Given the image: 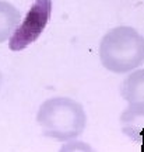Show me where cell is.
<instances>
[{"instance_id":"obj_1","label":"cell","mask_w":144,"mask_h":152,"mask_svg":"<svg viewBox=\"0 0 144 152\" xmlns=\"http://www.w3.org/2000/svg\"><path fill=\"white\" fill-rule=\"evenodd\" d=\"M37 123L45 137L67 142L83 135L87 127V113L74 99L56 96L41 103Z\"/></svg>"},{"instance_id":"obj_2","label":"cell","mask_w":144,"mask_h":152,"mask_svg":"<svg viewBox=\"0 0 144 152\" xmlns=\"http://www.w3.org/2000/svg\"><path fill=\"white\" fill-rule=\"evenodd\" d=\"M98 56L107 71L117 75L129 73L144 64V38L133 27H115L102 37Z\"/></svg>"},{"instance_id":"obj_3","label":"cell","mask_w":144,"mask_h":152,"mask_svg":"<svg viewBox=\"0 0 144 152\" xmlns=\"http://www.w3.org/2000/svg\"><path fill=\"white\" fill-rule=\"evenodd\" d=\"M52 0H34L27 16L21 18V23L9 39V48L17 52L35 42L48 26Z\"/></svg>"},{"instance_id":"obj_4","label":"cell","mask_w":144,"mask_h":152,"mask_svg":"<svg viewBox=\"0 0 144 152\" xmlns=\"http://www.w3.org/2000/svg\"><path fill=\"white\" fill-rule=\"evenodd\" d=\"M120 128L132 141L144 144V103L127 104L120 114Z\"/></svg>"},{"instance_id":"obj_5","label":"cell","mask_w":144,"mask_h":152,"mask_svg":"<svg viewBox=\"0 0 144 152\" xmlns=\"http://www.w3.org/2000/svg\"><path fill=\"white\" fill-rule=\"evenodd\" d=\"M20 23L21 11L10 1L0 0V44L10 39Z\"/></svg>"},{"instance_id":"obj_6","label":"cell","mask_w":144,"mask_h":152,"mask_svg":"<svg viewBox=\"0 0 144 152\" xmlns=\"http://www.w3.org/2000/svg\"><path fill=\"white\" fill-rule=\"evenodd\" d=\"M122 97L127 104L144 103V69L129 72L122 83Z\"/></svg>"},{"instance_id":"obj_7","label":"cell","mask_w":144,"mask_h":152,"mask_svg":"<svg viewBox=\"0 0 144 152\" xmlns=\"http://www.w3.org/2000/svg\"><path fill=\"white\" fill-rule=\"evenodd\" d=\"M59 152H96L91 147L88 142L80 141V140H71V141L64 142L60 147Z\"/></svg>"},{"instance_id":"obj_8","label":"cell","mask_w":144,"mask_h":152,"mask_svg":"<svg viewBox=\"0 0 144 152\" xmlns=\"http://www.w3.org/2000/svg\"><path fill=\"white\" fill-rule=\"evenodd\" d=\"M1 79H3V76H1V72H0V89H1Z\"/></svg>"}]
</instances>
